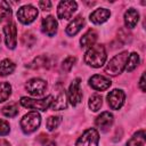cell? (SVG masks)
Instances as JSON below:
<instances>
[{
  "mask_svg": "<svg viewBox=\"0 0 146 146\" xmlns=\"http://www.w3.org/2000/svg\"><path fill=\"white\" fill-rule=\"evenodd\" d=\"M106 60V50L103 44L91 46L84 55V62L92 67H100Z\"/></svg>",
  "mask_w": 146,
  "mask_h": 146,
  "instance_id": "6da1fadb",
  "label": "cell"
},
{
  "mask_svg": "<svg viewBox=\"0 0 146 146\" xmlns=\"http://www.w3.org/2000/svg\"><path fill=\"white\" fill-rule=\"evenodd\" d=\"M128 51H122L117 55H115L106 65L105 67V72L108 74V75H117L120 74L124 67H125V64H127V59H128Z\"/></svg>",
  "mask_w": 146,
  "mask_h": 146,
  "instance_id": "7a4b0ae2",
  "label": "cell"
},
{
  "mask_svg": "<svg viewBox=\"0 0 146 146\" xmlns=\"http://www.w3.org/2000/svg\"><path fill=\"white\" fill-rule=\"evenodd\" d=\"M41 123L40 114L36 111H32L23 116L21 120V128L25 133H32L35 131Z\"/></svg>",
  "mask_w": 146,
  "mask_h": 146,
  "instance_id": "3957f363",
  "label": "cell"
},
{
  "mask_svg": "<svg viewBox=\"0 0 146 146\" xmlns=\"http://www.w3.org/2000/svg\"><path fill=\"white\" fill-rule=\"evenodd\" d=\"M51 102H52L51 95H49L42 99H33V98H29V97H22L21 98V104L24 107L33 108V110H40V111L48 110L51 105Z\"/></svg>",
  "mask_w": 146,
  "mask_h": 146,
  "instance_id": "277c9868",
  "label": "cell"
},
{
  "mask_svg": "<svg viewBox=\"0 0 146 146\" xmlns=\"http://www.w3.org/2000/svg\"><path fill=\"white\" fill-rule=\"evenodd\" d=\"M99 135L98 131L94 128L86 130L82 136L76 140L75 146H98Z\"/></svg>",
  "mask_w": 146,
  "mask_h": 146,
  "instance_id": "5b68a950",
  "label": "cell"
},
{
  "mask_svg": "<svg viewBox=\"0 0 146 146\" xmlns=\"http://www.w3.org/2000/svg\"><path fill=\"white\" fill-rule=\"evenodd\" d=\"M38 16V9L31 5H25L21 7L17 11V18L23 24L32 23Z\"/></svg>",
  "mask_w": 146,
  "mask_h": 146,
  "instance_id": "8992f818",
  "label": "cell"
},
{
  "mask_svg": "<svg viewBox=\"0 0 146 146\" xmlns=\"http://www.w3.org/2000/svg\"><path fill=\"white\" fill-rule=\"evenodd\" d=\"M76 2L72 0H64L60 1L57 8V16L60 19H68L73 15V13L76 10Z\"/></svg>",
  "mask_w": 146,
  "mask_h": 146,
  "instance_id": "52a82bcc",
  "label": "cell"
},
{
  "mask_svg": "<svg viewBox=\"0 0 146 146\" xmlns=\"http://www.w3.org/2000/svg\"><path fill=\"white\" fill-rule=\"evenodd\" d=\"M47 88V82L39 78H33L27 81L26 90L32 96H41Z\"/></svg>",
  "mask_w": 146,
  "mask_h": 146,
  "instance_id": "ba28073f",
  "label": "cell"
},
{
  "mask_svg": "<svg viewBox=\"0 0 146 146\" xmlns=\"http://www.w3.org/2000/svg\"><path fill=\"white\" fill-rule=\"evenodd\" d=\"M80 82H81V80H80L79 78L75 79V80L71 83L70 89H68V95H67V97H68L70 103H71L73 106H76V105L80 104L81 100H82V91H81V88H80Z\"/></svg>",
  "mask_w": 146,
  "mask_h": 146,
  "instance_id": "9c48e42d",
  "label": "cell"
},
{
  "mask_svg": "<svg viewBox=\"0 0 146 146\" xmlns=\"http://www.w3.org/2000/svg\"><path fill=\"white\" fill-rule=\"evenodd\" d=\"M3 33H5L7 47L9 49H14L16 47V42H17V29H16V24L14 22L8 23L3 27Z\"/></svg>",
  "mask_w": 146,
  "mask_h": 146,
  "instance_id": "30bf717a",
  "label": "cell"
},
{
  "mask_svg": "<svg viewBox=\"0 0 146 146\" xmlns=\"http://www.w3.org/2000/svg\"><path fill=\"white\" fill-rule=\"evenodd\" d=\"M124 98H125V95L120 89H114L107 95V102L112 110L121 108L124 103Z\"/></svg>",
  "mask_w": 146,
  "mask_h": 146,
  "instance_id": "8fae6325",
  "label": "cell"
},
{
  "mask_svg": "<svg viewBox=\"0 0 146 146\" xmlns=\"http://www.w3.org/2000/svg\"><path fill=\"white\" fill-rule=\"evenodd\" d=\"M89 84L95 89V90H99V91H103V90H106L111 87L112 82L110 79L103 76V75H99V74H95L92 75L90 79H89Z\"/></svg>",
  "mask_w": 146,
  "mask_h": 146,
  "instance_id": "7c38bea8",
  "label": "cell"
},
{
  "mask_svg": "<svg viewBox=\"0 0 146 146\" xmlns=\"http://www.w3.org/2000/svg\"><path fill=\"white\" fill-rule=\"evenodd\" d=\"M50 107L54 111H60L67 107V95L64 89H60L55 98H52Z\"/></svg>",
  "mask_w": 146,
  "mask_h": 146,
  "instance_id": "4fadbf2b",
  "label": "cell"
},
{
  "mask_svg": "<svg viewBox=\"0 0 146 146\" xmlns=\"http://www.w3.org/2000/svg\"><path fill=\"white\" fill-rule=\"evenodd\" d=\"M57 21L52 16H47L42 19V31L49 36L55 35L57 32Z\"/></svg>",
  "mask_w": 146,
  "mask_h": 146,
  "instance_id": "5bb4252c",
  "label": "cell"
},
{
  "mask_svg": "<svg viewBox=\"0 0 146 146\" xmlns=\"http://www.w3.org/2000/svg\"><path fill=\"white\" fill-rule=\"evenodd\" d=\"M110 15H111V13L108 9L99 8V9H96L95 11H92L90 14V21L94 24H102L110 18Z\"/></svg>",
  "mask_w": 146,
  "mask_h": 146,
  "instance_id": "9a60e30c",
  "label": "cell"
},
{
  "mask_svg": "<svg viewBox=\"0 0 146 146\" xmlns=\"http://www.w3.org/2000/svg\"><path fill=\"white\" fill-rule=\"evenodd\" d=\"M96 125L102 130H107L113 124V115L110 112H103L95 121Z\"/></svg>",
  "mask_w": 146,
  "mask_h": 146,
  "instance_id": "2e32d148",
  "label": "cell"
},
{
  "mask_svg": "<svg viewBox=\"0 0 146 146\" xmlns=\"http://www.w3.org/2000/svg\"><path fill=\"white\" fill-rule=\"evenodd\" d=\"M83 25H84V19H83V17L82 16H76L68 25H67V27H66V34H68V35H71V36H73V35H75L76 33H79L80 32V30L83 27Z\"/></svg>",
  "mask_w": 146,
  "mask_h": 146,
  "instance_id": "e0dca14e",
  "label": "cell"
},
{
  "mask_svg": "<svg viewBox=\"0 0 146 146\" xmlns=\"http://www.w3.org/2000/svg\"><path fill=\"white\" fill-rule=\"evenodd\" d=\"M139 21V14L136 9L130 8L124 14V24L128 29H133Z\"/></svg>",
  "mask_w": 146,
  "mask_h": 146,
  "instance_id": "ac0fdd59",
  "label": "cell"
},
{
  "mask_svg": "<svg viewBox=\"0 0 146 146\" xmlns=\"http://www.w3.org/2000/svg\"><path fill=\"white\" fill-rule=\"evenodd\" d=\"M96 40H97V32L95 30H88L81 38L80 43L83 48H88V47L90 48L91 46H94Z\"/></svg>",
  "mask_w": 146,
  "mask_h": 146,
  "instance_id": "d6986e66",
  "label": "cell"
},
{
  "mask_svg": "<svg viewBox=\"0 0 146 146\" xmlns=\"http://www.w3.org/2000/svg\"><path fill=\"white\" fill-rule=\"evenodd\" d=\"M127 146H146L145 140V130L137 131L127 143Z\"/></svg>",
  "mask_w": 146,
  "mask_h": 146,
  "instance_id": "ffe728a7",
  "label": "cell"
},
{
  "mask_svg": "<svg viewBox=\"0 0 146 146\" xmlns=\"http://www.w3.org/2000/svg\"><path fill=\"white\" fill-rule=\"evenodd\" d=\"M49 58L46 56V55H41V56H38L36 58H34L29 65L27 67L30 68H33V70H36V68H41V67H49Z\"/></svg>",
  "mask_w": 146,
  "mask_h": 146,
  "instance_id": "44dd1931",
  "label": "cell"
},
{
  "mask_svg": "<svg viewBox=\"0 0 146 146\" xmlns=\"http://www.w3.org/2000/svg\"><path fill=\"white\" fill-rule=\"evenodd\" d=\"M15 70V64L10 59H3L0 62V75L6 76L8 74H11Z\"/></svg>",
  "mask_w": 146,
  "mask_h": 146,
  "instance_id": "7402d4cb",
  "label": "cell"
},
{
  "mask_svg": "<svg viewBox=\"0 0 146 146\" xmlns=\"http://www.w3.org/2000/svg\"><path fill=\"white\" fill-rule=\"evenodd\" d=\"M139 64V56L137 52H132L128 56V59H127V64H125V70L128 72H131L133 71Z\"/></svg>",
  "mask_w": 146,
  "mask_h": 146,
  "instance_id": "603a6c76",
  "label": "cell"
},
{
  "mask_svg": "<svg viewBox=\"0 0 146 146\" xmlns=\"http://www.w3.org/2000/svg\"><path fill=\"white\" fill-rule=\"evenodd\" d=\"M103 105V98L99 94H94L90 98H89V107L91 111L97 112Z\"/></svg>",
  "mask_w": 146,
  "mask_h": 146,
  "instance_id": "cb8c5ba5",
  "label": "cell"
},
{
  "mask_svg": "<svg viewBox=\"0 0 146 146\" xmlns=\"http://www.w3.org/2000/svg\"><path fill=\"white\" fill-rule=\"evenodd\" d=\"M11 16V8L7 1L0 0V21L7 19Z\"/></svg>",
  "mask_w": 146,
  "mask_h": 146,
  "instance_id": "d4e9b609",
  "label": "cell"
},
{
  "mask_svg": "<svg viewBox=\"0 0 146 146\" xmlns=\"http://www.w3.org/2000/svg\"><path fill=\"white\" fill-rule=\"evenodd\" d=\"M11 92V87L8 82H0V103L8 99Z\"/></svg>",
  "mask_w": 146,
  "mask_h": 146,
  "instance_id": "484cf974",
  "label": "cell"
},
{
  "mask_svg": "<svg viewBox=\"0 0 146 146\" xmlns=\"http://www.w3.org/2000/svg\"><path fill=\"white\" fill-rule=\"evenodd\" d=\"M17 113H18V107L15 103L8 104L5 107H2V114L7 117H14L17 115Z\"/></svg>",
  "mask_w": 146,
  "mask_h": 146,
  "instance_id": "4316f807",
  "label": "cell"
},
{
  "mask_svg": "<svg viewBox=\"0 0 146 146\" xmlns=\"http://www.w3.org/2000/svg\"><path fill=\"white\" fill-rule=\"evenodd\" d=\"M75 60H76V59H75V57H73V56L66 57V58L63 60V63H62V68H63L65 72H70L71 68L73 67Z\"/></svg>",
  "mask_w": 146,
  "mask_h": 146,
  "instance_id": "83f0119b",
  "label": "cell"
},
{
  "mask_svg": "<svg viewBox=\"0 0 146 146\" xmlns=\"http://www.w3.org/2000/svg\"><path fill=\"white\" fill-rule=\"evenodd\" d=\"M62 119L60 116H49L47 120V128L48 130H54L55 128H57L60 123Z\"/></svg>",
  "mask_w": 146,
  "mask_h": 146,
  "instance_id": "f1b7e54d",
  "label": "cell"
},
{
  "mask_svg": "<svg viewBox=\"0 0 146 146\" xmlns=\"http://www.w3.org/2000/svg\"><path fill=\"white\" fill-rule=\"evenodd\" d=\"M35 36L34 34H32L31 32H27V33H24V35L22 36V42L25 44V46H29V47H32L35 42Z\"/></svg>",
  "mask_w": 146,
  "mask_h": 146,
  "instance_id": "f546056e",
  "label": "cell"
},
{
  "mask_svg": "<svg viewBox=\"0 0 146 146\" xmlns=\"http://www.w3.org/2000/svg\"><path fill=\"white\" fill-rule=\"evenodd\" d=\"M39 141L41 143L42 146H55V145H56L55 141H54L52 139H50L49 136L43 135V133H41V135L39 136Z\"/></svg>",
  "mask_w": 146,
  "mask_h": 146,
  "instance_id": "4dcf8cb0",
  "label": "cell"
},
{
  "mask_svg": "<svg viewBox=\"0 0 146 146\" xmlns=\"http://www.w3.org/2000/svg\"><path fill=\"white\" fill-rule=\"evenodd\" d=\"M119 38H120L124 43L131 41V34H130V33L128 32V30H125V29H121V30L119 31Z\"/></svg>",
  "mask_w": 146,
  "mask_h": 146,
  "instance_id": "1f68e13d",
  "label": "cell"
},
{
  "mask_svg": "<svg viewBox=\"0 0 146 146\" xmlns=\"http://www.w3.org/2000/svg\"><path fill=\"white\" fill-rule=\"evenodd\" d=\"M9 133V123L5 120H0V136Z\"/></svg>",
  "mask_w": 146,
  "mask_h": 146,
  "instance_id": "d6a6232c",
  "label": "cell"
},
{
  "mask_svg": "<svg viewBox=\"0 0 146 146\" xmlns=\"http://www.w3.org/2000/svg\"><path fill=\"white\" fill-rule=\"evenodd\" d=\"M39 7L42 10H50L51 8V2L48 0H43V1H39Z\"/></svg>",
  "mask_w": 146,
  "mask_h": 146,
  "instance_id": "836d02e7",
  "label": "cell"
},
{
  "mask_svg": "<svg viewBox=\"0 0 146 146\" xmlns=\"http://www.w3.org/2000/svg\"><path fill=\"white\" fill-rule=\"evenodd\" d=\"M139 87H140L141 91L146 90V88H145V74L144 73L141 74V78H140V81H139Z\"/></svg>",
  "mask_w": 146,
  "mask_h": 146,
  "instance_id": "e575fe53",
  "label": "cell"
},
{
  "mask_svg": "<svg viewBox=\"0 0 146 146\" xmlns=\"http://www.w3.org/2000/svg\"><path fill=\"white\" fill-rule=\"evenodd\" d=\"M0 146H10V145H9V143H8L7 140L0 139Z\"/></svg>",
  "mask_w": 146,
  "mask_h": 146,
  "instance_id": "d590c367",
  "label": "cell"
}]
</instances>
